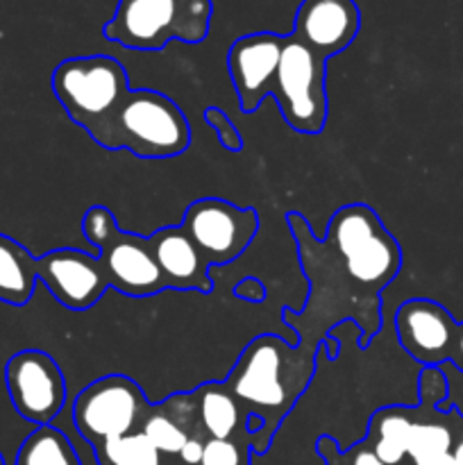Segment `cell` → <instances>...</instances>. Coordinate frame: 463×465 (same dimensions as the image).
<instances>
[{
    "mask_svg": "<svg viewBox=\"0 0 463 465\" xmlns=\"http://www.w3.org/2000/svg\"><path fill=\"white\" fill-rule=\"evenodd\" d=\"M359 27L361 12L354 0H302L291 35L322 59H331L357 39Z\"/></svg>",
    "mask_w": 463,
    "mask_h": 465,
    "instance_id": "cell-15",
    "label": "cell"
},
{
    "mask_svg": "<svg viewBox=\"0 0 463 465\" xmlns=\"http://www.w3.org/2000/svg\"><path fill=\"white\" fill-rule=\"evenodd\" d=\"M139 431L154 445L162 459H177L191 439H207L198 422L193 391L172 393L163 402L150 404Z\"/></svg>",
    "mask_w": 463,
    "mask_h": 465,
    "instance_id": "cell-17",
    "label": "cell"
},
{
    "mask_svg": "<svg viewBox=\"0 0 463 465\" xmlns=\"http://www.w3.org/2000/svg\"><path fill=\"white\" fill-rule=\"evenodd\" d=\"M159 465H171V463H166V461H162V463H159Z\"/></svg>",
    "mask_w": 463,
    "mask_h": 465,
    "instance_id": "cell-28",
    "label": "cell"
},
{
    "mask_svg": "<svg viewBox=\"0 0 463 465\" xmlns=\"http://www.w3.org/2000/svg\"><path fill=\"white\" fill-rule=\"evenodd\" d=\"M271 95L291 130L309 136L320 134L330 114L327 59L313 53L293 35H286Z\"/></svg>",
    "mask_w": 463,
    "mask_h": 465,
    "instance_id": "cell-7",
    "label": "cell"
},
{
    "mask_svg": "<svg viewBox=\"0 0 463 465\" xmlns=\"http://www.w3.org/2000/svg\"><path fill=\"white\" fill-rule=\"evenodd\" d=\"M213 16L212 0H118L104 39L130 50H162L171 41L202 44Z\"/></svg>",
    "mask_w": 463,
    "mask_h": 465,
    "instance_id": "cell-4",
    "label": "cell"
},
{
    "mask_svg": "<svg viewBox=\"0 0 463 465\" xmlns=\"http://www.w3.org/2000/svg\"><path fill=\"white\" fill-rule=\"evenodd\" d=\"M180 225L209 266H225L236 262L259 234V213L230 200L198 198L184 209Z\"/></svg>",
    "mask_w": 463,
    "mask_h": 465,
    "instance_id": "cell-10",
    "label": "cell"
},
{
    "mask_svg": "<svg viewBox=\"0 0 463 465\" xmlns=\"http://www.w3.org/2000/svg\"><path fill=\"white\" fill-rule=\"evenodd\" d=\"M286 223L309 282L304 309H281L295 343L320 352L334 327L350 321L359 330V345L368 348L381 330V293L402 268L398 239L363 203L336 209L322 239L302 213L289 212Z\"/></svg>",
    "mask_w": 463,
    "mask_h": 465,
    "instance_id": "cell-1",
    "label": "cell"
},
{
    "mask_svg": "<svg viewBox=\"0 0 463 465\" xmlns=\"http://www.w3.org/2000/svg\"><path fill=\"white\" fill-rule=\"evenodd\" d=\"M36 257L16 239L0 234V302L25 307L36 289Z\"/></svg>",
    "mask_w": 463,
    "mask_h": 465,
    "instance_id": "cell-19",
    "label": "cell"
},
{
    "mask_svg": "<svg viewBox=\"0 0 463 465\" xmlns=\"http://www.w3.org/2000/svg\"><path fill=\"white\" fill-rule=\"evenodd\" d=\"M36 277L71 312H89L109 291L98 257L80 248H57L36 259Z\"/></svg>",
    "mask_w": 463,
    "mask_h": 465,
    "instance_id": "cell-12",
    "label": "cell"
},
{
    "mask_svg": "<svg viewBox=\"0 0 463 465\" xmlns=\"http://www.w3.org/2000/svg\"><path fill=\"white\" fill-rule=\"evenodd\" d=\"M304 345L286 343L277 334H259L241 350L222 384L239 400L248 416L263 420L261 431L250 436L254 457H263L284 418L309 389L316 372V359Z\"/></svg>",
    "mask_w": 463,
    "mask_h": 465,
    "instance_id": "cell-2",
    "label": "cell"
},
{
    "mask_svg": "<svg viewBox=\"0 0 463 465\" xmlns=\"http://www.w3.org/2000/svg\"><path fill=\"white\" fill-rule=\"evenodd\" d=\"M148 409V395L132 377L104 375L77 393L73 425L94 450L107 440L136 434Z\"/></svg>",
    "mask_w": 463,
    "mask_h": 465,
    "instance_id": "cell-8",
    "label": "cell"
},
{
    "mask_svg": "<svg viewBox=\"0 0 463 465\" xmlns=\"http://www.w3.org/2000/svg\"><path fill=\"white\" fill-rule=\"evenodd\" d=\"M98 465H159L163 461L154 445L141 431L107 440L94 448Z\"/></svg>",
    "mask_w": 463,
    "mask_h": 465,
    "instance_id": "cell-21",
    "label": "cell"
},
{
    "mask_svg": "<svg viewBox=\"0 0 463 465\" xmlns=\"http://www.w3.org/2000/svg\"><path fill=\"white\" fill-rule=\"evenodd\" d=\"M53 94L64 112L94 139L130 94L127 71L109 54L68 57L53 71Z\"/></svg>",
    "mask_w": 463,
    "mask_h": 465,
    "instance_id": "cell-5",
    "label": "cell"
},
{
    "mask_svg": "<svg viewBox=\"0 0 463 465\" xmlns=\"http://www.w3.org/2000/svg\"><path fill=\"white\" fill-rule=\"evenodd\" d=\"M449 381L443 368H422L418 377V404L411 407V427L404 465H458L454 445L461 434L463 413L457 407L440 411Z\"/></svg>",
    "mask_w": 463,
    "mask_h": 465,
    "instance_id": "cell-9",
    "label": "cell"
},
{
    "mask_svg": "<svg viewBox=\"0 0 463 465\" xmlns=\"http://www.w3.org/2000/svg\"><path fill=\"white\" fill-rule=\"evenodd\" d=\"M457 325L443 304L427 298L407 300L395 312L399 348L422 368H443L449 363Z\"/></svg>",
    "mask_w": 463,
    "mask_h": 465,
    "instance_id": "cell-13",
    "label": "cell"
},
{
    "mask_svg": "<svg viewBox=\"0 0 463 465\" xmlns=\"http://www.w3.org/2000/svg\"><path fill=\"white\" fill-rule=\"evenodd\" d=\"M82 234L98 252L109 289L127 298H153L166 291L162 271L154 262L148 236L118 227L116 216L104 204H94L82 216Z\"/></svg>",
    "mask_w": 463,
    "mask_h": 465,
    "instance_id": "cell-6",
    "label": "cell"
},
{
    "mask_svg": "<svg viewBox=\"0 0 463 465\" xmlns=\"http://www.w3.org/2000/svg\"><path fill=\"white\" fill-rule=\"evenodd\" d=\"M316 454L325 465H386L368 445L366 439L340 450L334 436H320L316 440Z\"/></svg>",
    "mask_w": 463,
    "mask_h": 465,
    "instance_id": "cell-22",
    "label": "cell"
},
{
    "mask_svg": "<svg viewBox=\"0 0 463 465\" xmlns=\"http://www.w3.org/2000/svg\"><path fill=\"white\" fill-rule=\"evenodd\" d=\"M445 366H452L454 371H458L463 375V322L457 325V336H454V348L449 354V363Z\"/></svg>",
    "mask_w": 463,
    "mask_h": 465,
    "instance_id": "cell-26",
    "label": "cell"
},
{
    "mask_svg": "<svg viewBox=\"0 0 463 465\" xmlns=\"http://www.w3.org/2000/svg\"><path fill=\"white\" fill-rule=\"evenodd\" d=\"M9 400L23 420L32 425H53L66 407V377L44 350H21L5 366Z\"/></svg>",
    "mask_w": 463,
    "mask_h": 465,
    "instance_id": "cell-11",
    "label": "cell"
},
{
    "mask_svg": "<svg viewBox=\"0 0 463 465\" xmlns=\"http://www.w3.org/2000/svg\"><path fill=\"white\" fill-rule=\"evenodd\" d=\"M0 465H7V463H5V457H3V454H0Z\"/></svg>",
    "mask_w": 463,
    "mask_h": 465,
    "instance_id": "cell-27",
    "label": "cell"
},
{
    "mask_svg": "<svg viewBox=\"0 0 463 465\" xmlns=\"http://www.w3.org/2000/svg\"><path fill=\"white\" fill-rule=\"evenodd\" d=\"M461 430H463V427H461Z\"/></svg>",
    "mask_w": 463,
    "mask_h": 465,
    "instance_id": "cell-29",
    "label": "cell"
},
{
    "mask_svg": "<svg viewBox=\"0 0 463 465\" xmlns=\"http://www.w3.org/2000/svg\"><path fill=\"white\" fill-rule=\"evenodd\" d=\"M204 123L216 132L218 143L230 153H241L243 150V136H241L239 127L232 123V118L222 112L221 107H207L202 114Z\"/></svg>",
    "mask_w": 463,
    "mask_h": 465,
    "instance_id": "cell-24",
    "label": "cell"
},
{
    "mask_svg": "<svg viewBox=\"0 0 463 465\" xmlns=\"http://www.w3.org/2000/svg\"><path fill=\"white\" fill-rule=\"evenodd\" d=\"M154 262L162 271L166 291H198L212 293L213 280L209 263L182 225H168L148 236Z\"/></svg>",
    "mask_w": 463,
    "mask_h": 465,
    "instance_id": "cell-16",
    "label": "cell"
},
{
    "mask_svg": "<svg viewBox=\"0 0 463 465\" xmlns=\"http://www.w3.org/2000/svg\"><path fill=\"white\" fill-rule=\"evenodd\" d=\"M104 150L139 159H171L191 145V125L180 104L154 89H130L107 125L94 136Z\"/></svg>",
    "mask_w": 463,
    "mask_h": 465,
    "instance_id": "cell-3",
    "label": "cell"
},
{
    "mask_svg": "<svg viewBox=\"0 0 463 465\" xmlns=\"http://www.w3.org/2000/svg\"><path fill=\"white\" fill-rule=\"evenodd\" d=\"M284 41V35L254 32L239 36L227 50V73L243 114L257 112L263 100L272 94Z\"/></svg>",
    "mask_w": 463,
    "mask_h": 465,
    "instance_id": "cell-14",
    "label": "cell"
},
{
    "mask_svg": "<svg viewBox=\"0 0 463 465\" xmlns=\"http://www.w3.org/2000/svg\"><path fill=\"white\" fill-rule=\"evenodd\" d=\"M234 295L243 302L250 304H261L266 300V286L257 277H243L239 284L234 286Z\"/></svg>",
    "mask_w": 463,
    "mask_h": 465,
    "instance_id": "cell-25",
    "label": "cell"
},
{
    "mask_svg": "<svg viewBox=\"0 0 463 465\" xmlns=\"http://www.w3.org/2000/svg\"><path fill=\"white\" fill-rule=\"evenodd\" d=\"M198 422L207 439H250L248 413L222 381H207L193 391Z\"/></svg>",
    "mask_w": 463,
    "mask_h": 465,
    "instance_id": "cell-18",
    "label": "cell"
},
{
    "mask_svg": "<svg viewBox=\"0 0 463 465\" xmlns=\"http://www.w3.org/2000/svg\"><path fill=\"white\" fill-rule=\"evenodd\" d=\"M250 439H207L200 465H252Z\"/></svg>",
    "mask_w": 463,
    "mask_h": 465,
    "instance_id": "cell-23",
    "label": "cell"
},
{
    "mask_svg": "<svg viewBox=\"0 0 463 465\" xmlns=\"http://www.w3.org/2000/svg\"><path fill=\"white\" fill-rule=\"evenodd\" d=\"M16 465H82V461L62 430L54 425H41L21 443Z\"/></svg>",
    "mask_w": 463,
    "mask_h": 465,
    "instance_id": "cell-20",
    "label": "cell"
}]
</instances>
